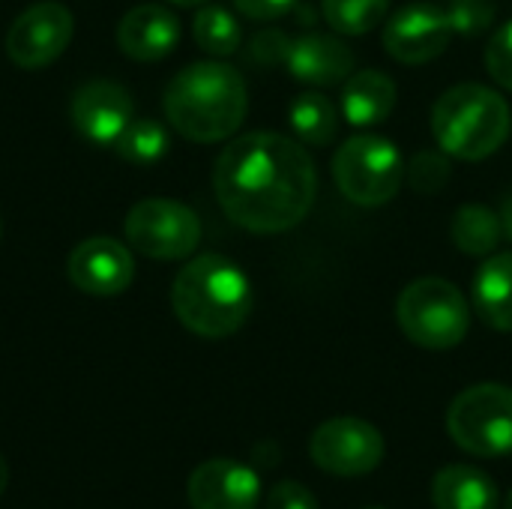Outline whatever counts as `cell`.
<instances>
[{
  "label": "cell",
  "mask_w": 512,
  "mask_h": 509,
  "mask_svg": "<svg viewBox=\"0 0 512 509\" xmlns=\"http://www.w3.org/2000/svg\"><path fill=\"white\" fill-rule=\"evenodd\" d=\"M213 189L234 225L252 234H282L309 216L318 174L300 141L279 132H249L219 153Z\"/></svg>",
  "instance_id": "1"
},
{
  "label": "cell",
  "mask_w": 512,
  "mask_h": 509,
  "mask_svg": "<svg viewBox=\"0 0 512 509\" xmlns=\"http://www.w3.org/2000/svg\"><path fill=\"white\" fill-rule=\"evenodd\" d=\"M168 123L195 144H216L231 138L249 111V90L243 75L219 60H201L180 69L162 96Z\"/></svg>",
  "instance_id": "2"
},
{
  "label": "cell",
  "mask_w": 512,
  "mask_h": 509,
  "mask_svg": "<svg viewBox=\"0 0 512 509\" xmlns=\"http://www.w3.org/2000/svg\"><path fill=\"white\" fill-rule=\"evenodd\" d=\"M171 309L189 333L225 339L252 315V282L231 258L207 252L174 276Z\"/></svg>",
  "instance_id": "3"
},
{
  "label": "cell",
  "mask_w": 512,
  "mask_h": 509,
  "mask_svg": "<svg viewBox=\"0 0 512 509\" xmlns=\"http://www.w3.org/2000/svg\"><path fill=\"white\" fill-rule=\"evenodd\" d=\"M510 105L486 84H456L432 108V135L438 147L465 162H483L510 138Z\"/></svg>",
  "instance_id": "4"
},
{
  "label": "cell",
  "mask_w": 512,
  "mask_h": 509,
  "mask_svg": "<svg viewBox=\"0 0 512 509\" xmlns=\"http://www.w3.org/2000/svg\"><path fill=\"white\" fill-rule=\"evenodd\" d=\"M396 321L414 345L429 351H447L468 336L471 309L465 294L453 282L441 276H426L411 282L399 294Z\"/></svg>",
  "instance_id": "5"
},
{
  "label": "cell",
  "mask_w": 512,
  "mask_h": 509,
  "mask_svg": "<svg viewBox=\"0 0 512 509\" xmlns=\"http://www.w3.org/2000/svg\"><path fill=\"white\" fill-rule=\"evenodd\" d=\"M333 180L357 207L393 201L405 180V162L393 141L381 135H354L333 156Z\"/></svg>",
  "instance_id": "6"
},
{
  "label": "cell",
  "mask_w": 512,
  "mask_h": 509,
  "mask_svg": "<svg viewBox=\"0 0 512 509\" xmlns=\"http://www.w3.org/2000/svg\"><path fill=\"white\" fill-rule=\"evenodd\" d=\"M447 432L471 456H512V387L474 384L462 390L450 402Z\"/></svg>",
  "instance_id": "7"
},
{
  "label": "cell",
  "mask_w": 512,
  "mask_h": 509,
  "mask_svg": "<svg viewBox=\"0 0 512 509\" xmlns=\"http://www.w3.org/2000/svg\"><path fill=\"white\" fill-rule=\"evenodd\" d=\"M126 243L153 261H180L189 258L201 243L198 213L174 198H144L138 201L123 222Z\"/></svg>",
  "instance_id": "8"
},
{
  "label": "cell",
  "mask_w": 512,
  "mask_h": 509,
  "mask_svg": "<svg viewBox=\"0 0 512 509\" xmlns=\"http://www.w3.org/2000/svg\"><path fill=\"white\" fill-rule=\"evenodd\" d=\"M309 456L333 477H366L384 459V435L360 417H333L312 432Z\"/></svg>",
  "instance_id": "9"
},
{
  "label": "cell",
  "mask_w": 512,
  "mask_h": 509,
  "mask_svg": "<svg viewBox=\"0 0 512 509\" xmlns=\"http://www.w3.org/2000/svg\"><path fill=\"white\" fill-rule=\"evenodd\" d=\"M75 18L60 0H39L27 6L6 30V54L21 69H42L54 63L72 42Z\"/></svg>",
  "instance_id": "10"
},
{
  "label": "cell",
  "mask_w": 512,
  "mask_h": 509,
  "mask_svg": "<svg viewBox=\"0 0 512 509\" xmlns=\"http://www.w3.org/2000/svg\"><path fill=\"white\" fill-rule=\"evenodd\" d=\"M69 117L84 141L96 147H114L123 129L135 120V102L123 84L93 78L72 93Z\"/></svg>",
  "instance_id": "11"
},
{
  "label": "cell",
  "mask_w": 512,
  "mask_h": 509,
  "mask_svg": "<svg viewBox=\"0 0 512 509\" xmlns=\"http://www.w3.org/2000/svg\"><path fill=\"white\" fill-rule=\"evenodd\" d=\"M453 27L447 9L432 3H411L399 9L384 27V48L405 66H420L447 51Z\"/></svg>",
  "instance_id": "12"
},
{
  "label": "cell",
  "mask_w": 512,
  "mask_h": 509,
  "mask_svg": "<svg viewBox=\"0 0 512 509\" xmlns=\"http://www.w3.org/2000/svg\"><path fill=\"white\" fill-rule=\"evenodd\" d=\"M66 276L81 294L117 297L135 279V255L111 237H90L69 252Z\"/></svg>",
  "instance_id": "13"
},
{
  "label": "cell",
  "mask_w": 512,
  "mask_h": 509,
  "mask_svg": "<svg viewBox=\"0 0 512 509\" xmlns=\"http://www.w3.org/2000/svg\"><path fill=\"white\" fill-rule=\"evenodd\" d=\"M186 498L192 509H258L261 480L249 465L210 459L189 474Z\"/></svg>",
  "instance_id": "14"
},
{
  "label": "cell",
  "mask_w": 512,
  "mask_h": 509,
  "mask_svg": "<svg viewBox=\"0 0 512 509\" xmlns=\"http://www.w3.org/2000/svg\"><path fill=\"white\" fill-rule=\"evenodd\" d=\"M180 42V21L162 3H138L117 24V48L138 63L165 60Z\"/></svg>",
  "instance_id": "15"
},
{
  "label": "cell",
  "mask_w": 512,
  "mask_h": 509,
  "mask_svg": "<svg viewBox=\"0 0 512 509\" xmlns=\"http://www.w3.org/2000/svg\"><path fill=\"white\" fill-rule=\"evenodd\" d=\"M285 66L303 84L333 87V84H345L354 75L357 57L342 39L330 33H303L291 39Z\"/></svg>",
  "instance_id": "16"
},
{
  "label": "cell",
  "mask_w": 512,
  "mask_h": 509,
  "mask_svg": "<svg viewBox=\"0 0 512 509\" xmlns=\"http://www.w3.org/2000/svg\"><path fill=\"white\" fill-rule=\"evenodd\" d=\"M396 108V81L381 69L354 72L342 90V114L357 129L384 123Z\"/></svg>",
  "instance_id": "17"
},
{
  "label": "cell",
  "mask_w": 512,
  "mask_h": 509,
  "mask_svg": "<svg viewBox=\"0 0 512 509\" xmlns=\"http://www.w3.org/2000/svg\"><path fill=\"white\" fill-rule=\"evenodd\" d=\"M435 509H498V486L474 465H447L432 480Z\"/></svg>",
  "instance_id": "18"
},
{
  "label": "cell",
  "mask_w": 512,
  "mask_h": 509,
  "mask_svg": "<svg viewBox=\"0 0 512 509\" xmlns=\"http://www.w3.org/2000/svg\"><path fill=\"white\" fill-rule=\"evenodd\" d=\"M477 315L498 333H512V252L489 255L474 276Z\"/></svg>",
  "instance_id": "19"
},
{
  "label": "cell",
  "mask_w": 512,
  "mask_h": 509,
  "mask_svg": "<svg viewBox=\"0 0 512 509\" xmlns=\"http://www.w3.org/2000/svg\"><path fill=\"white\" fill-rule=\"evenodd\" d=\"M450 237L459 252L474 255V258H489L504 240V225L501 216L486 207V204H465L456 210L450 222Z\"/></svg>",
  "instance_id": "20"
},
{
  "label": "cell",
  "mask_w": 512,
  "mask_h": 509,
  "mask_svg": "<svg viewBox=\"0 0 512 509\" xmlns=\"http://www.w3.org/2000/svg\"><path fill=\"white\" fill-rule=\"evenodd\" d=\"M288 120H291V129L300 138V144H309V147H327L339 135V111L321 93L297 96L291 102Z\"/></svg>",
  "instance_id": "21"
},
{
  "label": "cell",
  "mask_w": 512,
  "mask_h": 509,
  "mask_svg": "<svg viewBox=\"0 0 512 509\" xmlns=\"http://www.w3.org/2000/svg\"><path fill=\"white\" fill-rule=\"evenodd\" d=\"M192 36H195L198 48L213 57H231L240 51V42H243L240 21L225 6H216V3H207L195 12Z\"/></svg>",
  "instance_id": "22"
},
{
  "label": "cell",
  "mask_w": 512,
  "mask_h": 509,
  "mask_svg": "<svg viewBox=\"0 0 512 509\" xmlns=\"http://www.w3.org/2000/svg\"><path fill=\"white\" fill-rule=\"evenodd\" d=\"M168 147H171L168 129L153 117L132 120L114 144L117 156L126 159L129 165H153L168 153Z\"/></svg>",
  "instance_id": "23"
},
{
  "label": "cell",
  "mask_w": 512,
  "mask_h": 509,
  "mask_svg": "<svg viewBox=\"0 0 512 509\" xmlns=\"http://www.w3.org/2000/svg\"><path fill=\"white\" fill-rule=\"evenodd\" d=\"M324 21L345 36H363L378 27L390 9V0H321Z\"/></svg>",
  "instance_id": "24"
},
{
  "label": "cell",
  "mask_w": 512,
  "mask_h": 509,
  "mask_svg": "<svg viewBox=\"0 0 512 509\" xmlns=\"http://www.w3.org/2000/svg\"><path fill=\"white\" fill-rule=\"evenodd\" d=\"M453 165L450 156L438 147V150H420L408 165H405V180L414 192L420 195H435L450 183Z\"/></svg>",
  "instance_id": "25"
},
{
  "label": "cell",
  "mask_w": 512,
  "mask_h": 509,
  "mask_svg": "<svg viewBox=\"0 0 512 509\" xmlns=\"http://www.w3.org/2000/svg\"><path fill=\"white\" fill-rule=\"evenodd\" d=\"M447 18H450L453 33L477 36L492 27L495 6L492 0H453V6L447 9Z\"/></svg>",
  "instance_id": "26"
},
{
  "label": "cell",
  "mask_w": 512,
  "mask_h": 509,
  "mask_svg": "<svg viewBox=\"0 0 512 509\" xmlns=\"http://www.w3.org/2000/svg\"><path fill=\"white\" fill-rule=\"evenodd\" d=\"M486 69L504 90H512V21L492 33L486 48Z\"/></svg>",
  "instance_id": "27"
},
{
  "label": "cell",
  "mask_w": 512,
  "mask_h": 509,
  "mask_svg": "<svg viewBox=\"0 0 512 509\" xmlns=\"http://www.w3.org/2000/svg\"><path fill=\"white\" fill-rule=\"evenodd\" d=\"M291 39L282 30H258L249 42V57L261 66H273V63H285Z\"/></svg>",
  "instance_id": "28"
},
{
  "label": "cell",
  "mask_w": 512,
  "mask_h": 509,
  "mask_svg": "<svg viewBox=\"0 0 512 509\" xmlns=\"http://www.w3.org/2000/svg\"><path fill=\"white\" fill-rule=\"evenodd\" d=\"M267 509H321L315 495L297 483V480H282L270 489L267 495Z\"/></svg>",
  "instance_id": "29"
},
{
  "label": "cell",
  "mask_w": 512,
  "mask_h": 509,
  "mask_svg": "<svg viewBox=\"0 0 512 509\" xmlns=\"http://www.w3.org/2000/svg\"><path fill=\"white\" fill-rule=\"evenodd\" d=\"M231 3L237 6V12H243L252 21H273L297 6V0H231Z\"/></svg>",
  "instance_id": "30"
},
{
  "label": "cell",
  "mask_w": 512,
  "mask_h": 509,
  "mask_svg": "<svg viewBox=\"0 0 512 509\" xmlns=\"http://www.w3.org/2000/svg\"><path fill=\"white\" fill-rule=\"evenodd\" d=\"M501 225H504V237L512 243V192H507L504 204H501Z\"/></svg>",
  "instance_id": "31"
},
{
  "label": "cell",
  "mask_w": 512,
  "mask_h": 509,
  "mask_svg": "<svg viewBox=\"0 0 512 509\" xmlns=\"http://www.w3.org/2000/svg\"><path fill=\"white\" fill-rule=\"evenodd\" d=\"M6 486H9V465H6V459L0 456V498L6 495Z\"/></svg>",
  "instance_id": "32"
},
{
  "label": "cell",
  "mask_w": 512,
  "mask_h": 509,
  "mask_svg": "<svg viewBox=\"0 0 512 509\" xmlns=\"http://www.w3.org/2000/svg\"><path fill=\"white\" fill-rule=\"evenodd\" d=\"M168 3H177V6H201L204 0H168Z\"/></svg>",
  "instance_id": "33"
},
{
  "label": "cell",
  "mask_w": 512,
  "mask_h": 509,
  "mask_svg": "<svg viewBox=\"0 0 512 509\" xmlns=\"http://www.w3.org/2000/svg\"><path fill=\"white\" fill-rule=\"evenodd\" d=\"M504 509H512V492L507 495V504H504Z\"/></svg>",
  "instance_id": "34"
},
{
  "label": "cell",
  "mask_w": 512,
  "mask_h": 509,
  "mask_svg": "<svg viewBox=\"0 0 512 509\" xmlns=\"http://www.w3.org/2000/svg\"><path fill=\"white\" fill-rule=\"evenodd\" d=\"M372 509H381V507H372Z\"/></svg>",
  "instance_id": "35"
}]
</instances>
